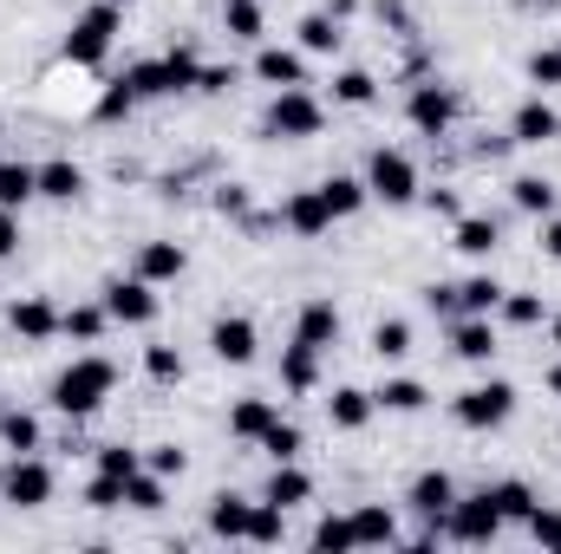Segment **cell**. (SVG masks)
<instances>
[{"instance_id":"1","label":"cell","mask_w":561,"mask_h":554,"mask_svg":"<svg viewBox=\"0 0 561 554\" xmlns=\"http://www.w3.org/2000/svg\"><path fill=\"white\" fill-rule=\"evenodd\" d=\"M112 392H118V366H112L105 353H79V359L53 379V392H46V399H53V412H59V417H72V424H79V417L105 412V399H112Z\"/></svg>"},{"instance_id":"2","label":"cell","mask_w":561,"mask_h":554,"mask_svg":"<svg viewBox=\"0 0 561 554\" xmlns=\"http://www.w3.org/2000/svg\"><path fill=\"white\" fill-rule=\"evenodd\" d=\"M118 26H125V7H112V0H92V7H79V13H72V26H66V39H59L66 66H79V72H99V66L112 59V46H118Z\"/></svg>"},{"instance_id":"3","label":"cell","mask_w":561,"mask_h":554,"mask_svg":"<svg viewBox=\"0 0 561 554\" xmlns=\"http://www.w3.org/2000/svg\"><path fill=\"white\" fill-rule=\"evenodd\" d=\"M196 72H203L196 46H170V53H157V59L125 66V79H131L138 105H150V99H176V92H196Z\"/></svg>"},{"instance_id":"4","label":"cell","mask_w":561,"mask_h":554,"mask_svg":"<svg viewBox=\"0 0 561 554\" xmlns=\"http://www.w3.org/2000/svg\"><path fill=\"white\" fill-rule=\"evenodd\" d=\"M419 163L405 157V150H392V143H379L373 157H366V196L373 203H386V209H405V203H419Z\"/></svg>"},{"instance_id":"5","label":"cell","mask_w":561,"mask_h":554,"mask_svg":"<svg viewBox=\"0 0 561 554\" xmlns=\"http://www.w3.org/2000/svg\"><path fill=\"white\" fill-rule=\"evenodd\" d=\"M262 131H268V138H287V143H307V138H320V131H327V105H320L307 85H287V92H275V105H268Z\"/></svg>"},{"instance_id":"6","label":"cell","mask_w":561,"mask_h":554,"mask_svg":"<svg viewBox=\"0 0 561 554\" xmlns=\"http://www.w3.org/2000/svg\"><path fill=\"white\" fill-rule=\"evenodd\" d=\"M503 529H510V522H503V509H496L490 483H483L477 496H457V503H450V516H444V535H450V542H463V549H490Z\"/></svg>"},{"instance_id":"7","label":"cell","mask_w":561,"mask_h":554,"mask_svg":"<svg viewBox=\"0 0 561 554\" xmlns=\"http://www.w3.org/2000/svg\"><path fill=\"white\" fill-rule=\"evenodd\" d=\"M450 417L463 430H503L516 417V385L510 379H483V385H470V392L450 399Z\"/></svg>"},{"instance_id":"8","label":"cell","mask_w":561,"mask_h":554,"mask_svg":"<svg viewBox=\"0 0 561 554\" xmlns=\"http://www.w3.org/2000/svg\"><path fill=\"white\" fill-rule=\"evenodd\" d=\"M53 463L39 457V450H26V457H7V470H0V503L7 509H46L53 503Z\"/></svg>"},{"instance_id":"9","label":"cell","mask_w":561,"mask_h":554,"mask_svg":"<svg viewBox=\"0 0 561 554\" xmlns=\"http://www.w3.org/2000/svg\"><path fill=\"white\" fill-rule=\"evenodd\" d=\"M405 118H412V131H419V138H444V131L457 125V85H444V79H424V85H412Z\"/></svg>"},{"instance_id":"10","label":"cell","mask_w":561,"mask_h":554,"mask_svg":"<svg viewBox=\"0 0 561 554\" xmlns=\"http://www.w3.org/2000/svg\"><path fill=\"white\" fill-rule=\"evenodd\" d=\"M105 313H112V326H150L157 320V287L144 275H131V280H105Z\"/></svg>"},{"instance_id":"11","label":"cell","mask_w":561,"mask_h":554,"mask_svg":"<svg viewBox=\"0 0 561 554\" xmlns=\"http://www.w3.org/2000/svg\"><path fill=\"white\" fill-rule=\"evenodd\" d=\"M209 353H216L222 366H255V353H262L255 320H249V313H222V320L209 326Z\"/></svg>"},{"instance_id":"12","label":"cell","mask_w":561,"mask_h":554,"mask_svg":"<svg viewBox=\"0 0 561 554\" xmlns=\"http://www.w3.org/2000/svg\"><path fill=\"white\" fill-rule=\"evenodd\" d=\"M7 326H13V339L46 346V339H59V307H53L46 293H20V300L7 307Z\"/></svg>"},{"instance_id":"13","label":"cell","mask_w":561,"mask_h":554,"mask_svg":"<svg viewBox=\"0 0 561 554\" xmlns=\"http://www.w3.org/2000/svg\"><path fill=\"white\" fill-rule=\"evenodd\" d=\"M450 353H457L463 366H490V359L503 353L496 320H490V313H463V320H450Z\"/></svg>"},{"instance_id":"14","label":"cell","mask_w":561,"mask_h":554,"mask_svg":"<svg viewBox=\"0 0 561 554\" xmlns=\"http://www.w3.org/2000/svg\"><path fill=\"white\" fill-rule=\"evenodd\" d=\"M450 503H457L450 470H419V476L405 483V509H412L419 522H444V516H450Z\"/></svg>"},{"instance_id":"15","label":"cell","mask_w":561,"mask_h":554,"mask_svg":"<svg viewBox=\"0 0 561 554\" xmlns=\"http://www.w3.org/2000/svg\"><path fill=\"white\" fill-rule=\"evenodd\" d=\"M249 72H255L262 85H275V92H287V85H307V53H300V46H275V39H262Z\"/></svg>"},{"instance_id":"16","label":"cell","mask_w":561,"mask_h":554,"mask_svg":"<svg viewBox=\"0 0 561 554\" xmlns=\"http://www.w3.org/2000/svg\"><path fill=\"white\" fill-rule=\"evenodd\" d=\"M280 222L300 235V242H320L327 229H333V209H327V196H320V183L313 189H294L287 203H280Z\"/></svg>"},{"instance_id":"17","label":"cell","mask_w":561,"mask_h":554,"mask_svg":"<svg viewBox=\"0 0 561 554\" xmlns=\"http://www.w3.org/2000/svg\"><path fill=\"white\" fill-rule=\"evenodd\" d=\"M450 249H457V255H470V262H490V255L503 249V222H496V216H470V209H463V216L450 222Z\"/></svg>"},{"instance_id":"18","label":"cell","mask_w":561,"mask_h":554,"mask_svg":"<svg viewBox=\"0 0 561 554\" xmlns=\"http://www.w3.org/2000/svg\"><path fill=\"white\" fill-rule=\"evenodd\" d=\"M294 339H300V346H313V353H327V346L340 339V307H333L327 293L300 300V313H294Z\"/></svg>"},{"instance_id":"19","label":"cell","mask_w":561,"mask_h":554,"mask_svg":"<svg viewBox=\"0 0 561 554\" xmlns=\"http://www.w3.org/2000/svg\"><path fill=\"white\" fill-rule=\"evenodd\" d=\"M510 138L516 143H556L561 138V112L536 92V99H523L516 112H510Z\"/></svg>"},{"instance_id":"20","label":"cell","mask_w":561,"mask_h":554,"mask_svg":"<svg viewBox=\"0 0 561 554\" xmlns=\"http://www.w3.org/2000/svg\"><path fill=\"white\" fill-rule=\"evenodd\" d=\"M294 46H300L307 59H327V53H340V46H346V26H340L327 7H313V13H300V20H294Z\"/></svg>"},{"instance_id":"21","label":"cell","mask_w":561,"mask_h":554,"mask_svg":"<svg viewBox=\"0 0 561 554\" xmlns=\"http://www.w3.org/2000/svg\"><path fill=\"white\" fill-rule=\"evenodd\" d=\"M249 516H255L249 496H236V489H216L209 496V535L216 542H249Z\"/></svg>"},{"instance_id":"22","label":"cell","mask_w":561,"mask_h":554,"mask_svg":"<svg viewBox=\"0 0 561 554\" xmlns=\"http://www.w3.org/2000/svg\"><path fill=\"white\" fill-rule=\"evenodd\" d=\"M138 275L150 280V287L183 280V275H190V249H183V242H144V249H138Z\"/></svg>"},{"instance_id":"23","label":"cell","mask_w":561,"mask_h":554,"mask_svg":"<svg viewBox=\"0 0 561 554\" xmlns=\"http://www.w3.org/2000/svg\"><path fill=\"white\" fill-rule=\"evenodd\" d=\"M280 392H287V399L320 392V353H313V346H300V339H294V346L280 353Z\"/></svg>"},{"instance_id":"24","label":"cell","mask_w":561,"mask_h":554,"mask_svg":"<svg viewBox=\"0 0 561 554\" xmlns=\"http://www.w3.org/2000/svg\"><path fill=\"white\" fill-rule=\"evenodd\" d=\"M262 503H280V509H300V503H313V476L300 470V457L268 470V483H262Z\"/></svg>"},{"instance_id":"25","label":"cell","mask_w":561,"mask_h":554,"mask_svg":"<svg viewBox=\"0 0 561 554\" xmlns=\"http://www.w3.org/2000/svg\"><path fill=\"white\" fill-rule=\"evenodd\" d=\"M373 412H379V405H373V392H359V385H333V399H327V424H333V430H346V437H353V430H366Z\"/></svg>"},{"instance_id":"26","label":"cell","mask_w":561,"mask_h":554,"mask_svg":"<svg viewBox=\"0 0 561 554\" xmlns=\"http://www.w3.org/2000/svg\"><path fill=\"white\" fill-rule=\"evenodd\" d=\"M275 417H280L275 399H236V405H229V437H236V443H262Z\"/></svg>"},{"instance_id":"27","label":"cell","mask_w":561,"mask_h":554,"mask_svg":"<svg viewBox=\"0 0 561 554\" xmlns=\"http://www.w3.org/2000/svg\"><path fill=\"white\" fill-rule=\"evenodd\" d=\"M39 196H46V203H79V196H85V170H79L72 157H46V163H39Z\"/></svg>"},{"instance_id":"28","label":"cell","mask_w":561,"mask_h":554,"mask_svg":"<svg viewBox=\"0 0 561 554\" xmlns=\"http://www.w3.org/2000/svg\"><path fill=\"white\" fill-rule=\"evenodd\" d=\"M353 542H359V549H392V542H399V516H392L386 503H359V509H353Z\"/></svg>"},{"instance_id":"29","label":"cell","mask_w":561,"mask_h":554,"mask_svg":"<svg viewBox=\"0 0 561 554\" xmlns=\"http://www.w3.org/2000/svg\"><path fill=\"white\" fill-rule=\"evenodd\" d=\"M33 196H39V163L0 157V209H26Z\"/></svg>"},{"instance_id":"30","label":"cell","mask_w":561,"mask_h":554,"mask_svg":"<svg viewBox=\"0 0 561 554\" xmlns=\"http://www.w3.org/2000/svg\"><path fill=\"white\" fill-rule=\"evenodd\" d=\"M105 326H112L105 300H79V307H66V313H59V333H66V339H79V346H99V339H105Z\"/></svg>"},{"instance_id":"31","label":"cell","mask_w":561,"mask_h":554,"mask_svg":"<svg viewBox=\"0 0 561 554\" xmlns=\"http://www.w3.org/2000/svg\"><path fill=\"white\" fill-rule=\"evenodd\" d=\"M222 33L242 39V46H262V39H268V13H262V0H222Z\"/></svg>"},{"instance_id":"32","label":"cell","mask_w":561,"mask_h":554,"mask_svg":"<svg viewBox=\"0 0 561 554\" xmlns=\"http://www.w3.org/2000/svg\"><path fill=\"white\" fill-rule=\"evenodd\" d=\"M373 405L392 412V417H419L424 405H431V385H424V379H386V385L373 392Z\"/></svg>"},{"instance_id":"33","label":"cell","mask_w":561,"mask_h":554,"mask_svg":"<svg viewBox=\"0 0 561 554\" xmlns=\"http://www.w3.org/2000/svg\"><path fill=\"white\" fill-rule=\"evenodd\" d=\"M0 443H7V457H26V450H39V443H46V430H39V417H33V412L7 405V412H0Z\"/></svg>"},{"instance_id":"34","label":"cell","mask_w":561,"mask_h":554,"mask_svg":"<svg viewBox=\"0 0 561 554\" xmlns=\"http://www.w3.org/2000/svg\"><path fill=\"white\" fill-rule=\"evenodd\" d=\"M320 196H327L333 222H346V216H359V209L373 203V196H366V176H340V170H333V176L320 183Z\"/></svg>"},{"instance_id":"35","label":"cell","mask_w":561,"mask_h":554,"mask_svg":"<svg viewBox=\"0 0 561 554\" xmlns=\"http://www.w3.org/2000/svg\"><path fill=\"white\" fill-rule=\"evenodd\" d=\"M510 203H516L523 216H556L561 189L549 183V176H510Z\"/></svg>"},{"instance_id":"36","label":"cell","mask_w":561,"mask_h":554,"mask_svg":"<svg viewBox=\"0 0 561 554\" xmlns=\"http://www.w3.org/2000/svg\"><path fill=\"white\" fill-rule=\"evenodd\" d=\"M496 307H503V280L496 275L457 280V320H463V313H490V320H496Z\"/></svg>"},{"instance_id":"37","label":"cell","mask_w":561,"mask_h":554,"mask_svg":"<svg viewBox=\"0 0 561 554\" xmlns=\"http://www.w3.org/2000/svg\"><path fill=\"white\" fill-rule=\"evenodd\" d=\"M490 496H496L503 522H516V529H523V522L536 516V503H542V496H536V489H529L523 476H503V483H490Z\"/></svg>"},{"instance_id":"38","label":"cell","mask_w":561,"mask_h":554,"mask_svg":"<svg viewBox=\"0 0 561 554\" xmlns=\"http://www.w3.org/2000/svg\"><path fill=\"white\" fill-rule=\"evenodd\" d=\"M379 99V79L366 72V66H346V72H333V105H353V112H366Z\"/></svg>"},{"instance_id":"39","label":"cell","mask_w":561,"mask_h":554,"mask_svg":"<svg viewBox=\"0 0 561 554\" xmlns=\"http://www.w3.org/2000/svg\"><path fill=\"white\" fill-rule=\"evenodd\" d=\"M163 496H170V476H157V470H138V476L125 483V509H138V516H157Z\"/></svg>"},{"instance_id":"40","label":"cell","mask_w":561,"mask_h":554,"mask_svg":"<svg viewBox=\"0 0 561 554\" xmlns=\"http://www.w3.org/2000/svg\"><path fill=\"white\" fill-rule=\"evenodd\" d=\"M510 326H542L549 320V300L542 293H523V287H503V307H496Z\"/></svg>"},{"instance_id":"41","label":"cell","mask_w":561,"mask_h":554,"mask_svg":"<svg viewBox=\"0 0 561 554\" xmlns=\"http://www.w3.org/2000/svg\"><path fill=\"white\" fill-rule=\"evenodd\" d=\"M183 372H190V366H183L176 346H163V339L144 346V379H150V385H183Z\"/></svg>"},{"instance_id":"42","label":"cell","mask_w":561,"mask_h":554,"mask_svg":"<svg viewBox=\"0 0 561 554\" xmlns=\"http://www.w3.org/2000/svg\"><path fill=\"white\" fill-rule=\"evenodd\" d=\"M249 542H255V549H280V542H287V509H280V503H255Z\"/></svg>"},{"instance_id":"43","label":"cell","mask_w":561,"mask_h":554,"mask_svg":"<svg viewBox=\"0 0 561 554\" xmlns=\"http://www.w3.org/2000/svg\"><path fill=\"white\" fill-rule=\"evenodd\" d=\"M138 112V92H131V79H112L105 92H99V105H92V118L99 125H118V118H131Z\"/></svg>"},{"instance_id":"44","label":"cell","mask_w":561,"mask_h":554,"mask_svg":"<svg viewBox=\"0 0 561 554\" xmlns=\"http://www.w3.org/2000/svg\"><path fill=\"white\" fill-rule=\"evenodd\" d=\"M255 450H268L275 463H294V457L307 450V437H300V424H287V417H275V424H268V437H262Z\"/></svg>"},{"instance_id":"45","label":"cell","mask_w":561,"mask_h":554,"mask_svg":"<svg viewBox=\"0 0 561 554\" xmlns=\"http://www.w3.org/2000/svg\"><path fill=\"white\" fill-rule=\"evenodd\" d=\"M92 463H99L105 476H125V483H131V476L144 470V450H131V443H99V450H92Z\"/></svg>"},{"instance_id":"46","label":"cell","mask_w":561,"mask_h":554,"mask_svg":"<svg viewBox=\"0 0 561 554\" xmlns=\"http://www.w3.org/2000/svg\"><path fill=\"white\" fill-rule=\"evenodd\" d=\"M373 353H379V359H405V353H412V326H405V320H379V326H373Z\"/></svg>"},{"instance_id":"47","label":"cell","mask_w":561,"mask_h":554,"mask_svg":"<svg viewBox=\"0 0 561 554\" xmlns=\"http://www.w3.org/2000/svg\"><path fill=\"white\" fill-rule=\"evenodd\" d=\"M144 470H157V476L176 483V476L190 470V450H183V443H150V450H144Z\"/></svg>"},{"instance_id":"48","label":"cell","mask_w":561,"mask_h":554,"mask_svg":"<svg viewBox=\"0 0 561 554\" xmlns=\"http://www.w3.org/2000/svg\"><path fill=\"white\" fill-rule=\"evenodd\" d=\"M85 509H125V476L92 470V483H85Z\"/></svg>"},{"instance_id":"49","label":"cell","mask_w":561,"mask_h":554,"mask_svg":"<svg viewBox=\"0 0 561 554\" xmlns=\"http://www.w3.org/2000/svg\"><path fill=\"white\" fill-rule=\"evenodd\" d=\"M529 85L536 92H556L561 85V46H536L529 53Z\"/></svg>"},{"instance_id":"50","label":"cell","mask_w":561,"mask_h":554,"mask_svg":"<svg viewBox=\"0 0 561 554\" xmlns=\"http://www.w3.org/2000/svg\"><path fill=\"white\" fill-rule=\"evenodd\" d=\"M313 549H359V542H353V516H320V522H313Z\"/></svg>"},{"instance_id":"51","label":"cell","mask_w":561,"mask_h":554,"mask_svg":"<svg viewBox=\"0 0 561 554\" xmlns=\"http://www.w3.org/2000/svg\"><path fill=\"white\" fill-rule=\"evenodd\" d=\"M523 529H529L536 549H561V509H549V503H536V516H529Z\"/></svg>"},{"instance_id":"52","label":"cell","mask_w":561,"mask_h":554,"mask_svg":"<svg viewBox=\"0 0 561 554\" xmlns=\"http://www.w3.org/2000/svg\"><path fill=\"white\" fill-rule=\"evenodd\" d=\"M216 216L249 222V189H242V183H222V189H216Z\"/></svg>"},{"instance_id":"53","label":"cell","mask_w":561,"mask_h":554,"mask_svg":"<svg viewBox=\"0 0 561 554\" xmlns=\"http://www.w3.org/2000/svg\"><path fill=\"white\" fill-rule=\"evenodd\" d=\"M424 307H431L437 320H457V280H431V287H424Z\"/></svg>"},{"instance_id":"54","label":"cell","mask_w":561,"mask_h":554,"mask_svg":"<svg viewBox=\"0 0 561 554\" xmlns=\"http://www.w3.org/2000/svg\"><path fill=\"white\" fill-rule=\"evenodd\" d=\"M419 196H424V209H431V216H444V222H457V216H463L457 189H419Z\"/></svg>"},{"instance_id":"55","label":"cell","mask_w":561,"mask_h":554,"mask_svg":"<svg viewBox=\"0 0 561 554\" xmlns=\"http://www.w3.org/2000/svg\"><path fill=\"white\" fill-rule=\"evenodd\" d=\"M229 85H236V66H203V72H196V92H209V99L229 92Z\"/></svg>"},{"instance_id":"56","label":"cell","mask_w":561,"mask_h":554,"mask_svg":"<svg viewBox=\"0 0 561 554\" xmlns=\"http://www.w3.org/2000/svg\"><path fill=\"white\" fill-rule=\"evenodd\" d=\"M20 255V209H0V262Z\"/></svg>"},{"instance_id":"57","label":"cell","mask_w":561,"mask_h":554,"mask_svg":"<svg viewBox=\"0 0 561 554\" xmlns=\"http://www.w3.org/2000/svg\"><path fill=\"white\" fill-rule=\"evenodd\" d=\"M542 255L561 262V209H556V216H542Z\"/></svg>"},{"instance_id":"58","label":"cell","mask_w":561,"mask_h":554,"mask_svg":"<svg viewBox=\"0 0 561 554\" xmlns=\"http://www.w3.org/2000/svg\"><path fill=\"white\" fill-rule=\"evenodd\" d=\"M327 13H333V20H340V26H346V20H353V13H359V0H327Z\"/></svg>"},{"instance_id":"59","label":"cell","mask_w":561,"mask_h":554,"mask_svg":"<svg viewBox=\"0 0 561 554\" xmlns=\"http://www.w3.org/2000/svg\"><path fill=\"white\" fill-rule=\"evenodd\" d=\"M542 385H549V392H556V399H561V359H556V366H549V372H542Z\"/></svg>"},{"instance_id":"60","label":"cell","mask_w":561,"mask_h":554,"mask_svg":"<svg viewBox=\"0 0 561 554\" xmlns=\"http://www.w3.org/2000/svg\"><path fill=\"white\" fill-rule=\"evenodd\" d=\"M549 346L561 353V313H549Z\"/></svg>"},{"instance_id":"61","label":"cell","mask_w":561,"mask_h":554,"mask_svg":"<svg viewBox=\"0 0 561 554\" xmlns=\"http://www.w3.org/2000/svg\"><path fill=\"white\" fill-rule=\"evenodd\" d=\"M112 7H138V0H112Z\"/></svg>"},{"instance_id":"62","label":"cell","mask_w":561,"mask_h":554,"mask_svg":"<svg viewBox=\"0 0 561 554\" xmlns=\"http://www.w3.org/2000/svg\"><path fill=\"white\" fill-rule=\"evenodd\" d=\"M0 138H7V112H0Z\"/></svg>"},{"instance_id":"63","label":"cell","mask_w":561,"mask_h":554,"mask_svg":"<svg viewBox=\"0 0 561 554\" xmlns=\"http://www.w3.org/2000/svg\"><path fill=\"white\" fill-rule=\"evenodd\" d=\"M536 7H561V0H536Z\"/></svg>"},{"instance_id":"64","label":"cell","mask_w":561,"mask_h":554,"mask_svg":"<svg viewBox=\"0 0 561 554\" xmlns=\"http://www.w3.org/2000/svg\"><path fill=\"white\" fill-rule=\"evenodd\" d=\"M0 412H7V392H0Z\"/></svg>"}]
</instances>
